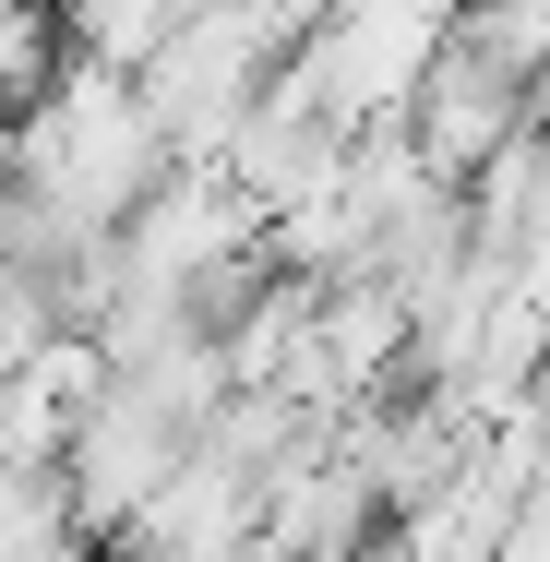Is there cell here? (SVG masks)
<instances>
[{"mask_svg":"<svg viewBox=\"0 0 550 562\" xmlns=\"http://www.w3.org/2000/svg\"><path fill=\"white\" fill-rule=\"evenodd\" d=\"M442 48H454V12H431V0L324 12V24H312V48L288 60V97H300V109H324L347 144H359V132H407L419 85L442 72Z\"/></svg>","mask_w":550,"mask_h":562,"instance_id":"1","label":"cell"},{"mask_svg":"<svg viewBox=\"0 0 550 562\" xmlns=\"http://www.w3.org/2000/svg\"><path fill=\"white\" fill-rule=\"evenodd\" d=\"M192 454H204V431H192L168 395H144V383H109V395L85 407L72 454H60V491H72L85 539H97V551H120V539L156 515V491L192 467Z\"/></svg>","mask_w":550,"mask_h":562,"instance_id":"2","label":"cell"},{"mask_svg":"<svg viewBox=\"0 0 550 562\" xmlns=\"http://www.w3.org/2000/svg\"><path fill=\"white\" fill-rule=\"evenodd\" d=\"M539 120H550V109L527 97V85H503L491 60H467V48H442V72L419 85V109H407V144H419V156H431L442 180L467 192V180H479V168H491L503 144H527Z\"/></svg>","mask_w":550,"mask_h":562,"instance_id":"3","label":"cell"}]
</instances>
